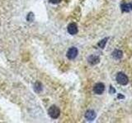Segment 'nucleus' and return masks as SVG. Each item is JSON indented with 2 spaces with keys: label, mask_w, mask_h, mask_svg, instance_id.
I'll return each mask as SVG.
<instances>
[{
  "label": "nucleus",
  "mask_w": 132,
  "mask_h": 123,
  "mask_svg": "<svg viewBox=\"0 0 132 123\" xmlns=\"http://www.w3.org/2000/svg\"><path fill=\"white\" fill-rule=\"evenodd\" d=\"M48 113L50 115V117L53 119H57L58 117H60V110L58 107L52 105L51 107H50L48 109Z\"/></svg>",
  "instance_id": "nucleus-1"
},
{
  "label": "nucleus",
  "mask_w": 132,
  "mask_h": 123,
  "mask_svg": "<svg viewBox=\"0 0 132 123\" xmlns=\"http://www.w3.org/2000/svg\"><path fill=\"white\" fill-rule=\"evenodd\" d=\"M116 79H117V81L118 82L119 84H121L122 85H126L128 84V82H129V79H128L127 76L126 75V74L122 73V72L117 73Z\"/></svg>",
  "instance_id": "nucleus-2"
},
{
  "label": "nucleus",
  "mask_w": 132,
  "mask_h": 123,
  "mask_svg": "<svg viewBox=\"0 0 132 123\" xmlns=\"http://www.w3.org/2000/svg\"><path fill=\"white\" fill-rule=\"evenodd\" d=\"M78 53V51L77 48L71 47L70 48H69V50L67 52V54H66V55H67V57L69 59L72 60V59H74L77 57Z\"/></svg>",
  "instance_id": "nucleus-3"
},
{
  "label": "nucleus",
  "mask_w": 132,
  "mask_h": 123,
  "mask_svg": "<svg viewBox=\"0 0 132 123\" xmlns=\"http://www.w3.org/2000/svg\"><path fill=\"white\" fill-rule=\"evenodd\" d=\"M105 90V85L102 83H97L94 85L93 87V91L97 94H102Z\"/></svg>",
  "instance_id": "nucleus-4"
},
{
  "label": "nucleus",
  "mask_w": 132,
  "mask_h": 123,
  "mask_svg": "<svg viewBox=\"0 0 132 123\" xmlns=\"http://www.w3.org/2000/svg\"><path fill=\"white\" fill-rule=\"evenodd\" d=\"M96 117H97V114L93 110H88V111H87L85 113V118L89 121H93L94 119L96 118Z\"/></svg>",
  "instance_id": "nucleus-5"
},
{
  "label": "nucleus",
  "mask_w": 132,
  "mask_h": 123,
  "mask_svg": "<svg viewBox=\"0 0 132 123\" xmlns=\"http://www.w3.org/2000/svg\"><path fill=\"white\" fill-rule=\"evenodd\" d=\"M68 32L70 35H75L78 33V26L75 23H70L68 26Z\"/></svg>",
  "instance_id": "nucleus-6"
},
{
  "label": "nucleus",
  "mask_w": 132,
  "mask_h": 123,
  "mask_svg": "<svg viewBox=\"0 0 132 123\" xmlns=\"http://www.w3.org/2000/svg\"><path fill=\"white\" fill-rule=\"evenodd\" d=\"M99 61H100L99 57L95 56V55H91L88 57V61L91 65H96L99 63Z\"/></svg>",
  "instance_id": "nucleus-7"
},
{
  "label": "nucleus",
  "mask_w": 132,
  "mask_h": 123,
  "mask_svg": "<svg viewBox=\"0 0 132 123\" xmlns=\"http://www.w3.org/2000/svg\"><path fill=\"white\" fill-rule=\"evenodd\" d=\"M121 7L122 12L132 11V3H122Z\"/></svg>",
  "instance_id": "nucleus-8"
},
{
  "label": "nucleus",
  "mask_w": 132,
  "mask_h": 123,
  "mask_svg": "<svg viewBox=\"0 0 132 123\" xmlns=\"http://www.w3.org/2000/svg\"><path fill=\"white\" fill-rule=\"evenodd\" d=\"M123 56V53L121 50H118V49H116L112 53V57L115 59H121Z\"/></svg>",
  "instance_id": "nucleus-9"
},
{
  "label": "nucleus",
  "mask_w": 132,
  "mask_h": 123,
  "mask_svg": "<svg viewBox=\"0 0 132 123\" xmlns=\"http://www.w3.org/2000/svg\"><path fill=\"white\" fill-rule=\"evenodd\" d=\"M34 89H35V91L37 93H39L42 90V86H41V84L40 83V82H36V83L35 84Z\"/></svg>",
  "instance_id": "nucleus-10"
},
{
  "label": "nucleus",
  "mask_w": 132,
  "mask_h": 123,
  "mask_svg": "<svg viewBox=\"0 0 132 123\" xmlns=\"http://www.w3.org/2000/svg\"><path fill=\"white\" fill-rule=\"evenodd\" d=\"M107 40H108V38H105V39H102L100 42L98 43V46L100 47L101 48H104L105 46H106V44L107 42Z\"/></svg>",
  "instance_id": "nucleus-11"
},
{
  "label": "nucleus",
  "mask_w": 132,
  "mask_h": 123,
  "mask_svg": "<svg viewBox=\"0 0 132 123\" xmlns=\"http://www.w3.org/2000/svg\"><path fill=\"white\" fill-rule=\"evenodd\" d=\"M27 19L28 22H32L33 19H34V15H33L32 12H30V13L28 14V16H27Z\"/></svg>",
  "instance_id": "nucleus-12"
},
{
  "label": "nucleus",
  "mask_w": 132,
  "mask_h": 123,
  "mask_svg": "<svg viewBox=\"0 0 132 123\" xmlns=\"http://www.w3.org/2000/svg\"><path fill=\"white\" fill-rule=\"evenodd\" d=\"M49 2L52 4H58L61 2V0H49Z\"/></svg>",
  "instance_id": "nucleus-13"
}]
</instances>
